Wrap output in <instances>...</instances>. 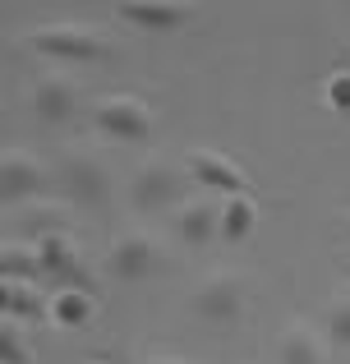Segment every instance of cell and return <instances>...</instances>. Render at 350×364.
Listing matches in <instances>:
<instances>
[{"label":"cell","mask_w":350,"mask_h":364,"mask_svg":"<svg viewBox=\"0 0 350 364\" xmlns=\"http://www.w3.org/2000/svg\"><path fill=\"white\" fill-rule=\"evenodd\" d=\"M28 46L60 65H97L111 60V42L92 23H42L28 33Z\"/></svg>","instance_id":"obj_1"},{"label":"cell","mask_w":350,"mask_h":364,"mask_svg":"<svg viewBox=\"0 0 350 364\" xmlns=\"http://www.w3.org/2000/svg\"><path fill=\"white\" fill-rule=\"evenodd\" d=\"M92 124L102 139H120V143H148L153 139V111L143 97L134 92H106L92 102Z\"/></svg>","instance_id":"obj_2"},{"label":"cell","mask_w":350,"mask_h":364,"mask_svg":"<svg viewBox=\"0 0 350 364\" xmlns=\"http://www.w3.org/2000/svg\"><path fill=\"white\" fill-rule=\"evenodd\" d=\"M189 176H180L171 161H143L129 180V208L134 213H166L185 203Z\"/></svg>","instance_id":"obj_3"},{"label":"cell","mask_w":350,"mask_h":364,"mask_svg":"<svg viewBox=\"0 0 350 364\" xmlns=\"http://www.w3.org/2000/svg\"><path fill=\"white\" fill-rule=\"evenodd\" d=\"M33 254H37L42 282H51L55 291H92V277L83 272V258L65 231H51L42 240H33Z\"/></svg>","instance_id":"obj_4"},{"label":"cell","mask_w":350,"mask_h":364,"mask_svg":"<svg viewBox=\"0 0 350 364\" xmlns=\"http://www.w3.org/2000/svg\"><path fill=\"white\" fill-rule=\"evenodd\" d=\"M194 314L212 328H231L244 318V277L240 272H212L194 291Z\"/></svg>","instance_id":"obj_5"},{"label":"cell","mask_w":350,"mask_h":364,"mask_svg":"<svg viewBox=\"0 0 350 364\" xmlns=\"http://www.w3.org/2000/svg\"><path fill=\"white\" fill-rule=\"evenodd\" d=\"M60 185L65 194H70V203L79 208H92V213H102V208L111 203V176L106 166H102L97 157H83V152H70V157L60 161Z\"/></svg>","instance_id":"obj_6"},{"label":"cell","mask_w":350,"mask_h":364,"mask_svg":"<svg viewBox=\"0 0 350 364\" xmlns=\"http://www.w3.org/2000/svg\"><path fill=\"white\" fill-rule=\"evenodd\" d=\"M157 263H162V245H157L148 231L120 235V240L111 245V258H106V267H111L116 282H148V277L157 272Z\"/></svg>","instance_id":"obj_7"},{"label":"cell","mask_w":350,"mask_h":364,"mask_svg":"<svg viewBox=\"0 0 350 364\" xmlns=\"http://www.w3.org/2000/svg\"><path fill=\"white\" fill-rule=\"evenodd\" d=\"M46 189V166L33 152H0V203H28Z\"/></svg>","instance_id":"obj_8"},{"label":"cell","mask_w":350,"mask_h":364,"mask_svg":"<svg viewBox=\"0 0 350 364\" xmlns=\"http://www.w3.org/2000/svg\"><path fill=\"white\" fill-rule=\"evenodd\" d=\"M83 107V92L74 79H65V74H42L33 88V116L42 124H65L74 120Z\"/></svg>","instance_id":"obj_9"},{"label":"cell","mask_w":350,"mask_h":364,"mask_svg":"<svg viewBox=\"0 0 350 364\" xmlns=\"http://www.w3.org/2000/svg\"><path fill=\"white\" fill-rule=\"evenodd\" d=\"M189 171H194L198 185H207L212 194H249V176L240 171V161H231L217 148H194L189 152Z\"/></svg>","instance_id":"obj_10"},{"label":"cell","mask_w":350,"mask_h":364,"mask_svg":"<svg viewBox=\"0 0 350 364\" xmlns=\"http://www.w3.org/2000/svg\"><path fill=\"white\" fill-rule=\"evenodd\" d=\"M175 231H180V240L194 245V249L222 240V203L217 198H185L175 213Z\"/></svg>","instance_id":"obj_11"},{"label":"cell","mask_w":350,"mask_h":364,"mask_svg":"<svg viewBox=\"0 0 350 364\" xmlns=\"http://www.w3.org/2000/svg\"><path fill=\"white\" fill-rule=\"evenodd\" d=\"M120 18L143 33H175L194 18V5H175V0H125L120 5Z\"/></svg>","instance_id":"obj_12"},{"label":"cell","mask_w":350,"mask_h":364,"mask_svg":"<svg viewBox=\"0 0 350 364\" xmlns=\"http://www.w3.org/2000/svg\"><path fill=\"white\" fill-rule=\"evenodd\" d=\"M277 364H327V337L309 323H290L277 337Z\"/></svg>","instance_id":"obj_13"},{"label":"cell","mask_w":350,"mask_h":364,"mask_svg":"<svg viewBox=\"0 0 350 364\" xmlns=\"http://www.w3.org/2000/svg\"><path fill=\"white\" fill-rule=\"evenodd\" d=\"M253 226H258V203H253V194H231L222 203V240L244 245L253 235Z\"/></svg>","instance_id":"obj_14"},{"label":"cell","mask_w":350,"mask_h":364,"mask_svg":"<svg viewBox=\"0 0 350 364\" xmlns=\"http://www.w3.org/2000/svg\"><path fill=\"white\" fill-rule=\"evenodd\" d=\"M92 314H97L92 291H55L51 295V323L55 328H88Z\"/></svg>","instance_id":"obj_15"},{"label":"cell","mask_w":350,"mask_h":364,"mask_svg":"<svg viewBox=\"0 0 350 364\" xmlns=\"http://www.w3.org/2000/svg\"><path fill=\"white\" fill-rule=\"evenodd\" d=\"M0 282H14V286H33V282H42L33 245H5V249H0Z\"/></svg>","instance_id":"obj_16"},{"label":"cell","mask_w":350,"mask_h":364,"mask_svg":"<svg viewBox=\"0 0 350 364\" xmlns=\"http://www.w3.org/2000/svg\"><path fill=\"white\" fill-rule=\"evenodd\" d=\"M323 332H327V346L350 350V286H346L341 295H332L327 318H323Z\"/></svg>","instance_id":"obj_17"},{"label":"cell","mask_w":350,"mask_h":364,"mask_svg":"<svg viewBox=\"0 0 350 364\" xmlns=\"http://www.w3.org/2000/svg\"><path fill=\"white\" fill-rule=\"evenodd\" d=\"M9 318H14V323H46V318H51V300H46L37 286H18Z\"/></svg>","instance_id":"obj_18"},{"label":"cell","mask_w":350,"mask_h":364,"mask_svg":"<svg viewBox=\"0 0 350 364\" xmlns=\"http://www.w3.org/2000/svg\"><path fill=\"white\" fill-rule=\"evenodd\" d=\"M0 364H33V350L14 318H0Z\"/></svg>","instance_id":"obj_19"},{"label":"cell","mask_w":350,"mask_h":364,"mask_svg":"<svg viewBox=\"0 0 350 364\" xmlns=\"http://www.w3.org/2000/svg\"><path fill=\"white\" fill-rule=\"evenodd\" d=\"M327 107H332V111H350V65L327 79Z\"/></svg>","instance_id":"obj_20"},{"label":"cell","mask_w":350,"mask_h":364,"mask_svg":"<svg viewBox=\"0 0 350 364\" xmlns=\"http://www.w3.org/2000/svg\"><path fill=\"white\" fill-rule=\"evenodd\" d=\"M14 282H0V318H9V309H14Z\"/></svg>","instance_id":"obj_21"},{"label":"cell","mask_w":350,"mask_h":364,"mask_svg":"<svg viewBox=\"0 0 350 364\" xmlns=\"http://www.w3.org/2000/svg\"><path fill=\"white\" fill-rule=\"evenodd\" d=\"M143 364H194V360H180V355H153V360H143Z\"/></svg>","instance_id":"obj_22"},{"label":"cell","mask_w":350,"mask_h":364,"mask_svg":"<svg viewBox=\"0 0 350 364\" xmlns=\"http://www.w3.org/2000/svg\"><path fill=\"white\" fill-rule=\"evenodd\" d=\"M0 249H5V222H0Z\"/></svg>","instance_id":"obj_23"},{"label":"cell","mask_w":350,"mask_h":364,"mask_svg":"<svg viewBox=\"0 0 350 364\" xmlns=\"http://www.w3.org/2000/svg\"><path fill=\"white\" fill-rule=\"evenodd\" d=\"M346 235H350V213H346Z\"/></svg>","instance_id":"obj_24"},{"label":"cell","mask_w":350,"mask_h":364,"mask_svg":"<svg viewBox=\"0 0 350 364\" xmlns=\"http://www.w3.org/2000/svg\"><path fill=\"white\" fill-rule=\"evenodd\" d=\"M92 364H111V360H92Z\"/></svg>","instance_id":"obj_25"}]
</instances>
